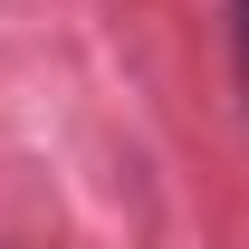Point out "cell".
<instances>
[{"instance_id": "obj_1", "label": "cell", "mask_w": 249, "mask_h": 249, "mask_svg": "<svg viewBox=\"0 0 249 249\" xmlns=\"http://www.w3.org/2000/svg\"><path fill=\"white\" fill-rule=\"evenodd\" d=\"M230 29H240V87H249V0H230Z\"/></svg>"}]
</instances>
